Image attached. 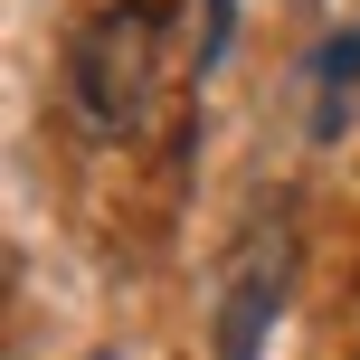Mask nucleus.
<instances>
[{
	"instance_id": "obj_3",
	"label": "nucleus",
	"mask_w": 360,
	"mask_h": 360,
	"mask_svg": "<svg viewBox=\"0 0 360 360\" xmlns=\"http://www.w3.org/2000/svg\"><path fill=\"white\" fill-rule=\"evenodd\" d=\"M351 86H360V29L323 48V114H313V133H323V143L342 133V95H351Z\"/></svg>"
},
{
	"instance_id": "obj_2",
	"label": "nucleus",
	"mask_w": 360,
	"mask_h": 360,
	"mask_svg": "<svg viewBox=\"0 0 360 360\" xmlns=\"http://www.w3.org/2000/svg\"><path fill=\"white\" fill-rule=\"evenodd\" d=\"M294 266H304L294 218H256V228L228 247L218 304H209V360H256V351H266L275 313H285V294H294Z\"/></svg>"
},
{
	"instance_id": "obj_1",
	"label": "nucleus",
	"mask_w": 360,
	"mask_h": 360,
	"mask_svg": "<svg viewBox=\"0 0 360 360\" xmlns=\"http://www.w3.org/2000/svg\"><path fill=\"white\" fill-rule=\"evenodd\" d=\"M67 86H76L95 133H143L162 114V10L114 0L105 19H86V38L67 57Z\"/></svg>"
}]
</instances>
